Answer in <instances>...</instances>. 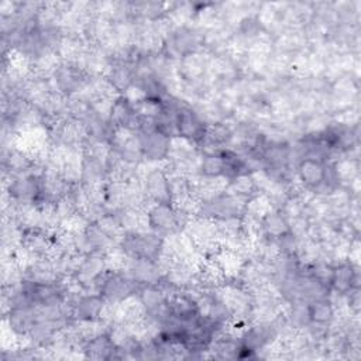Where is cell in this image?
Segmentation results:
<instances>
[{
    "mask_svg": "<svg viewBox=\"0 0 361 361\" xmlns=\"http://www.w3.org/2000/svg\"><path fill=\"white\" fill-rule=\"evenodd\" d=\"M144 190H145V195L149 199H152L155 203L171 204L172 202L168 175L161 169H154L148 172V175L145 176Z\"/></svg>",
    "mask_w": 361,
    "mask_h": 361,
    "instance_id": "obj_8",
    "label": "cell"
},
{
    "mask_svg": "<svg viewBox=\"0 0 361 361\" xmlns=\"http://www.w3.org/2000/svg\"><path fill=\"white\" fill-rule=\"evenodd\" d=\"M357 278V272L354 271L351 264H340L333 268V275L330 281V286H333L338 293H347L355 288L354 282Z\"/></svg>",
    "mask_w": 361,
    "mask_h": 361,
    "instance_id": "obj_11",
    "label": "cell"
},
{
    "mask_svg": "<svg viewBox=\"0 0 361 361\" xmlns=\"http://www.w3.org/2000/svg\"><path fill=\"white\" fill-rule=\"evenodd\" d=\"M120 244L123 252L135 259L157 261L162 251V240L157 233H124Z\"/></svg>",
    "mask_w": 361,
    "mask_h": 361,
    "instance_id": "obj_1",
    "label": "cell"
},
{
    "mask_svg": "<svg viewBox=\"0 0 361 361\" xmlns=\"http://www.w3.org/2000/svg\"><path fill=\"white\" fill-rule=\"evenodd\" d=\"M206 124L197 113L180 106L176 113V134L188 141H202Z\"/></svg>",
    "mask_w": 361,
    "mask_h": 361,
    "instance_id": "obj_5",
    "label": "cell"
},
{
    "mask_svg": "<svg viewBox=\"0 0 361 361\" xmlns=\"http://www.w3.org/2000/svg\"><path fill=\"white\" fill-rule=\"evenodd\" d=\"M326 169L327 166L322 159L303 157L298 165V175L305 186L310 189L326 188Z\"/></svg>",
    "mask_w": 361,
    "mask_h": 361,
    "instance_id": "obj_7",
    "label": "cell"
},
{
    "mask_svg": "<svg viewBox=\"0 0 361 361\" xmlns=\"http://www.w3.org/2000/svg\"><path fill=\"white\" fill-rule=\"evenodd\" d=\"M148 224L158 235H173L180 230L179 213L172 204L155 203V206L147 213Z\"/></svg>",
    "mask_w": 361,
    "mask_h": 361,
    "instance_id": "obj_2",
    "label": "cell"
},
{
    "mask_svg": "<svg viewBox=\"0 0 361 361\" xmlns=\"http://www.w3.org/2000/svg\"><path fill=\"white\" fill-rule=\"evenodd\" d=\"M114 351H117V347L113 343V340L109 336L102 333L92 337L85 344V353H86V357L89 358H96V360L110 358L113 357Z\"/></svg>",
    "mask_w": 361,
    "mask_h": 361,
    "instance_id": "obj_10",
    "label": "cell"
},
{
    "mask_svg": "<svg viewBox=\"0 0 361 361\" xmlns=\"http://www.w3.org/2000/svg\"><path fill=\"white\" fill-rule=\"evenodd\" d=\"M141 154L147 159H164L168 157L171 137L166 134L152 130L147 133H138Z\"/></svg>",
    "mask_w": 361,
    "mask_h": 361,
    "instance_id": "obj_6",
    "label": "cell"
},
{
    "mask_svg": "<svg viewBox=\"0 0 361 361\" xmlns=\"http://www.w3.org/2000/svg\"><path fill=\"white\" fill-rule=\"evenodd\" d=\"M137 282L121 274H106L99 285L100 295L113 303H120L133 296L137 290Z\"/></svg>",
    "mask_w": 361,
    "mask_h": 361,
    "instance_id": "obj_3",
    "label": "cell"
},
{
    "mask_svg": "<svg viewBox=\"0 0 361 361\" xmlns=\"http://www.w3.org/2000/svg\"><path fill=\"white\" fill-rule=\"evenodd\" d=\"M307 309H309V320L316 326L326 327L334 317L333 305L326 298L314 299L309 302Z\"/></svg>",
    "mask_w": 361,
    "mask_h": 361,
    "instance_id": "obj_12",
    "label": "cell"
},
{
    "mask_svg": "<svg viewBox=\"0 0 361 361\" xmlns=\"http://www.w3.org/2000/svg\"><path fill=\"white\" fill-rule=\"evenodd\" d=\"M165 44L166 47L171 45V55H176L178 58L183 59L188 55L196 54V51L202 45V37L195 30L182 25L168 32Z\"/></svg>",
    "mask_w": 361,
    "mask_h": 361,
    "instance_id": "obj_4",
    "label": "cell"
},
{
    "mask_svg": "<svg viewBox=\"0 0 361 361\" xmlns=\"http://www.w3.org/2000/svg\"><path fill=\"white\" fill-rule=\"evenodd\" d=\"M55 82L62 93L71 94L82 89L86 82V76L78 65L65 63L55 69Z\"/></svg>",
    "mask_w": 361,
    "mask_h": 361,
    "instance_id": "obj_9",
    "label": "cell"
}]
</instances>
